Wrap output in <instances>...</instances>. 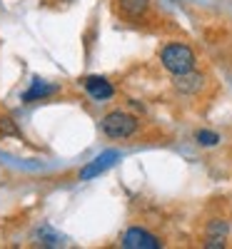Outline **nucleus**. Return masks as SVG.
<instances>
[{"mask_svg":"<svg viewBox=\"0 0 232 249\" xmlns=\"http://www.w3.org/2000/svg\"><path fill=\"white\" fill-rule=\"evenodd\" d=\"M162 60V68L173 75H185V72H193L195 70V53L190 50L185 43H170L165 45L160 53Z\"/></svg>","mask_w":232,"mask_h":249,"instance_id":"f257e3e1","label":"nucleus"},{"mask_svg":"<svg viewBox=\"0 0 232 249\" xmlns=\"http://www.w3.org/2000/svg\"><path fill=\"white\" fill-rule=\"evenodd\" d=\"M100 127H102L105 135L113 137V140H125V137H130V135L137 132V120H135L133 115H128V112L115 110V112H110V115L102 117Z\"/></svg>","mask_w":232,"mask_h":249,"instance_id":"f03ea898","label":"nucleus"},{"mask_svg":"<svg viewBox=\"0 0 232 249\" xmlns=\"http://www.w3.org/2000/svg\"><path fill=\"white\" fill-rule=\"evenodd\" d=\"M117 160H120V152H117V150H105V152H100L93 162H88L85 167L80 170V179H82V182H88V179L100 177L102 172H108Z\"/></svg>","mask_w":232,"mask_h":249,"instance_id":"7ed1b4c3","label":"nucleus"},{"mask_svg":"<svg viewBox=\"0 0 232 249\" xmlns=\"http://www.w3.org/2000/svg\"><path fill=\"white\" fill-rule=\"evenodd\" d=\"M122 247H125V249H160L162 242H160L155 234L140 230V227H133V230L125 232V237H122Z\"/></svg>","mask_w":232,"mask_h":249,"instance_id":"20e7f679","label":"nucleus"},{"mask_svg":"<svg viewBox=\"0 0 232 249\" xmlns=\"http://www.w3.org/2000/svg\"><path fill=\"white\" fill-rule=\"evenodd\" d=\"M227 232H230L227 222H222V219H213V222L207 224V239H205V247H207V249H220V247H225Z\"/></svg>","mask_w":232,"mask_h":249,"instance_id":"39448f33","label":"nucleus"},{"mask_svg":"<svg viewBox=\"0 0 232 249\" xmlns=\"http://www.w3.org/2000/svg\"><path fill=\"white\" fill-rule=\"evenodd\" d=\"M82 85H85V90L90 92V97L93 100H110L113 95H115V90H113V85L105 77H85V82H82Z\"/></svg>","mask_w":232,"mask_h":249,"instance_id":"423d86ee","label":"nucleus"},{"mask_svg":"<svg viewBox=\"0 0 232 249\" xmlns=\"http://www.w3.org/2000/svg\"><path fill=\"white\" fill-rule=\"evenodd\" d=\"M117 8L125 18L140 20L147 10H150V0H117Z\"/></svg>","mask_w":232,"mask_h":249,"instance_id":"0eeeda50","label":"nucleus"},{"mask_svg":"<svg viewBox=\"0 0 232 249\" xmlns=\"http://www.w3.org/2000/svg\"><path fill=\"white\" fill-rule=\"evenodd\" d=\"M175 88L180 92H187V95H193L202 88V75L197 72H185V75H175Z\"/></svg>","mask_w":232,"mask_h":249,"instance_id":"6e6552de","label":"nucleus"},{"mask_svg":"<svg viewBox=\"0 0 232 249\" xmlns=\"http://www.w3.org/2000/svg\"><path fill=\"white\" fill-rule=\"evenodd\" d=\"M55 92H58V85H48V82H40V80H35L33 85H30V90L23 95V100H25V102H33V100L50 97V95H55Z\"/></svg>","mask_w":232,"mask_h":249,"instance_id":"1a4fd4ad","label":"nucleus"},{"mask_svg":"<svg viewBox=\"0 0 232 249\" xmlns=\"http://www.w3.org/2000/svg\"><path fill=\"white\" fill-rule=\"evenodd\" d=\"M35 239H38L40 247H60V244H65V242H62V237L55 234L50 227H40V230L35 232Z\"/></svg>","mask_w":232,"mask_h":249,"instance_id":"9d476101","label":"nucleus"},{"mask_svg":"<svg viewBox=\"0 0 232 249\" xmlns=\"http://www.w3.org/2000/svg\"><path fill=\"white\" fill-rule=\"evenodd\" d=\"M0 135L3 137H18V140H23V132H20V127L15 124V120L5 112H0Z\"/></svg>","mask_w":232,"mask_h":249,"instance_id":"9b49d317","label":"nucleus"},{"mask_svg":"<svg viewBox=\"0 0 232 249\" xmlns=\"http://www.w3.org/2000/svg\"><path fill=\"white\" fill-rule=\"evenodd\" d=\"M195 140L202 144V147H215V144L220 142V135L217 132H210V130H197Z\"/></svg>","mask_w":232,"mask_h":249,"instance_id":"f8f14e48","label":"nucleus"},{"mask_svg":"<svg viewBox=\"0 0 232 249\" xmlns=\"http://www.w3.org/2000/svg\"><path fill=\"white\" fill-rule=\"evenodd\" d=\"M68 3H70V0H68Z\"/></svg>","mask_w":232,"mask_h":249,"instance_id":"ddd939ff","label":"nucleus"}]
</instances>
